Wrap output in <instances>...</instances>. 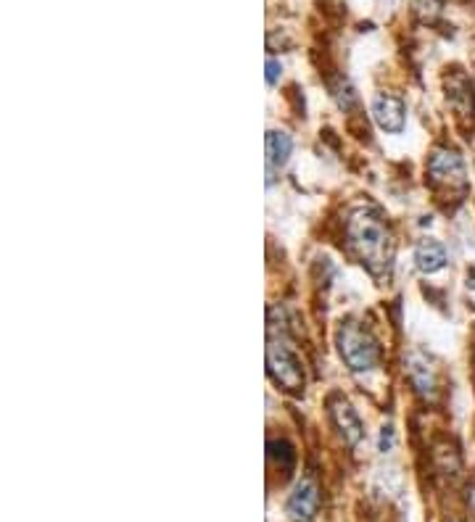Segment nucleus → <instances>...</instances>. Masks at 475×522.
Masks as SVG:
<instances>
[{
  "label": "nucleus",
  "instance_id": "obj_1",
  "mask_svg": "<svg viewBox=\"0 0 475 522\" xmlns=\"http://www.w3.org/2000/svg\"><path fill=\"white\" fill-rule=\"evenodd\" d=\"M346 237L351 253L365 264L373 275H386L394 261V240L386 222L373 212V209H357L349 224H346Z\"/></svg>",
  "mask_w": 475,
  "mask_h": 522
},
{
  "label": "nucleus",
  "instance_id": "obj_2",
  "mask_svg": "<svg viewBox=\"0 0 475 522\" xmlns=\"http://www.w3.org/2000/svg\"><path fill=\"white\" fill-rule=\"evenodd\" d=\"M341 362L351 373H373L381 365V346L375 335L357 319H343L335 333Z\"/></svg>",
  "mask_w": 475,
  "mask_h": 522
},
{
  "label": "nucleus",
  "instance_id": "obj_3",
  "mask_svg": "<svg viewBox=\"0 0 475 522\" xmlns=\"http://www.w3.org/2000/svg\"><path fill=\"white\" fill-rule=\"evenodd\" d=\"M267 373L275 380V385H280L283 390H288L294 396L304 393L307 377H304L302 357L283 338H270V343H267Z\"/></svg>",
  "mask_w": 475,
  "mask_h": 522
},
{
  "label": "nucleus",
  "instance_id": "obj_4",
  "mask_svg": "<svg viewBox=\"0 0 475 522\" xmlns=\"http://www.w3.org/2000/svg\"><path fill=\"white\" fill-rule=\"evenodd\" d=\"M428 180L436 190L465 193L468 190L465 158L455 149H436L428 158Z\"/></svg>",
  "mask_w": 475,
  "mask_h": 522
},
{
  "label": "nucleus",
  "instance_id": "obj_5",
  "mask_svg": "<svg viewBox=\"0 0 475 522\" xmlns=\"http://www.w3.org/2000/svg\"><path fill=\"white\" fill-rule=\"evenodd\" d=\"M291 522H315L319 512V483L312 472L302 475L296 486L291 488L288 504H286Z\"/></svg>",
  "mask_w": 475,
  "mask_h": 522
},
{
  "label": "nucleus",
  "instance_id": "obj_6",
  "mask_svg": "<svg viewBox=\"0 0 475 522\" xmlns=\"http://www.w3.org/2000/svg\"><path fill=\"white\" fill-rule=\"evenodd\" d=\"M327 409H330V420H333L338 436L343 438V444L357 446L365 438V425H362L357 409L351 406V401L343 398V396H333L327 401Z\"/></svg>",
  "mask_w": 475,
  "mask_h": 522
},
{
  "label": "nucleus",
  "instance_id": "obj_7",
  "mask_svg": "<svg viewBox=\"0 0 475 522\" xmlns=\"http://www.w3.org/2000/svg\"><path fill=\"white\" fill-rule=\"evenodd\" d=\"M373 119L383 133H401L407 124V106L391 92H378L373 98Z\"/></svg>",
  "mask_w": 475,
  "mask_h": 522
},
{
  "label": "nucleus",
  "instance_id": "obj_8",
  "mask_svg": "<svg viewBox=\"0 0 475 522\" xmlns=\"http://www.w3.org/2000/svg\"><path fill=\"white\" fill-rule=\"evenodd\" d=\"M264 150H267V182H272L286 169L294 153V141L280 130H270L264 138Z\"/></svg>",
  "mask_w": 475,
  "mask_h": 522
},
{
  "label": "nucleus",
  "instance_id": "obj_9",
  "mask_svg": "<svg viewBox=\"0 0 475 522\" xmlns=\"http://www.w3.org/2000/svg\"><path fill=\"white\" fill-rule=\"evenodd\" d=\"M447 100H449V106L460 116H473L475 114L473 82L463 72H455L452 76H447Z\"/></svg>",
  "mask_w": 475,
  "mask_h": 522
},
{
  "label": "nucleus",
  "instance_id": "obj_10",
  "mask_svg": "<svg viewBox=\"0 0 475 522\" xmlns=\"http://www.w3.org/2000/svg\"><path fill=\"white\" fill-rule=\"evenodd\" d=\"M407 373H409L412 388H415L423 398H436L439 382H436V373H433V367L428 365L425 357L412 354V357L407 359Z\"/></svg>",
  "mask_w": 475,
  "mask_h": 522
},
{
  "label": "nucleus",
  "instance_id": "obj_11",
  "mask_svg": "<svg viewBox=\"0 0 475 522\" xmlns=\"http://www.w3.org/2000/svg\"><path fill=\"white\" fill-rule=\"evenodd\" d=\"M449 256H447V248L439 243V240H420L417 248H415V264L420 272L425 275H436L447 267Z\"/></svg>",
  "mask_w": 475,
  "mask_h": 522
},
{
  "label": "nucleus",
  "instance_id": "obj_12",
  "mask_svg": "<svg viewBox=\"0 0 475 522\" xmlns=\"http://www.w3.org/2000/svg\"><path fill=\"white\" fill-rule=\"evenodd\" d=\"M394 448V425L389 422V425H383V430H381V451L386 454V451H391Z\"/></svg>",
  "mask_w": 475,
  "mask_h": 522
},
{
  "label": "nucleus",
  "instance_id": "obj_13",
  "mask_svg": "<svg viewBox=\"0 0 475 522\" xmlns=\"http://www.w3.org/2000/svg\"><path fill=\"white\" fill-rule=\"evenodd\" d=\"M278 75H280V64L275 59H267V82L275 84L278 82Z\"/></svg>",
  "mask_w": 475,
  "mask_h": 522
},
{
  "label": "nucleus",
  "instance_id": "obj_14",
  "mask_svg": "<svg viewBox=\"0 0 475 522\" xmlns=\"http://www.w3.org/2000/svg\"><path fill=\"white\" fill-rule=\"evenodd\" d=\"M465 502H468V507H471V512L475 515V478L468 483V488H465Z\"/></svg>",
  "mask_w": 475,
  "mask_h": 522
},
{
  "label": "nucleus",
  "instance_id": "obj_15",
  "mask_svg": "<svg viewBox=\"0 0 475 522\" xmlns=\"http://www.w3.org/2000/svg\"><path fill=\"white\" fill-rule=\"evenodd\" d=\"M468 285H471V288H475V272H471V275H468Z\"/></svg>",
  "mask_w": 475,
  "mask_h": 522
}]
</instances>
